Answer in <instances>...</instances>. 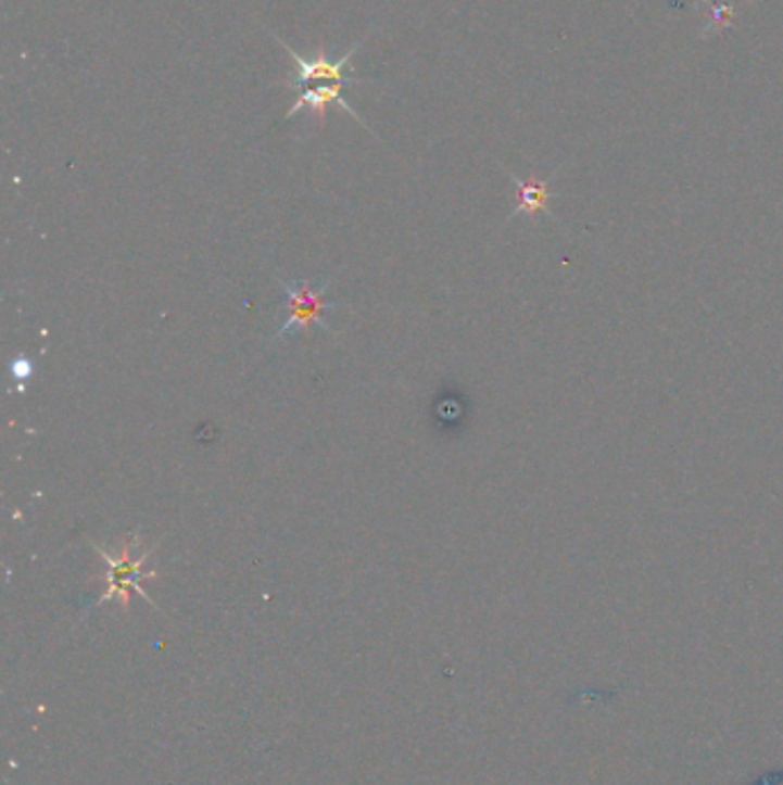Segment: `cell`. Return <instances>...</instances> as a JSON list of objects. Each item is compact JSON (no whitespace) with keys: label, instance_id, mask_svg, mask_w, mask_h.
I'll return each instance as SVG.
<instances>
[{"label":"cell","instance_id":"obj_5","mask_svg":"<svg viewBox=\"0 0 783 785\" xmlns=\"http://www.w3.org/2000/svg\"><path fill=\"white\" fill-rule=\"evenodd\" d=\"M508 177L517 187V207L513 210L510 218L515 216H538V214H547L552 216L550 210V200H552V191H550V179H519L513 173H508Z\"/></svg>","mask_w":783,"mask_h":785},{"label":"cell","instance_id":"obj_2","mask_svg":"<svg viewBox=\"0 0 783 785\" xmlns=\"http://www.w3.org/2000/svg\"><path fill=\"white\" fill-rule=\"evenodd\" d=\"M276 283L286 290L288 294V321L280 327L271 342L283 340L286 335L294 333V331H308L313 327H319L323 331L331 333L333 329L325 321V313L333 308V304L325 299L327 290L331 288V283H323V286H313L311 280H296V283H286V280L276 278Z\"/></svg>","mask_w":783,"mask_h":785},{"label":"cell","instance_id":"obj_7","mask_svg":"<svg viewBox=\"0 0 783 785\" xmlns=\"http://www.w3.org/2000/svg\"><path fill=\"white\" fill-rule=\"evenodd\" d=\"M28 375H30V366L26 364L24 358H16V360H14V377H16V379H18V377L24 379V377H28Z\"/></svg>","mask_w":783,"mask_h":785},{"label":"cell","instance_id":"obj_1","mask_svg":"<svg viewBox=\"0 0 783 785\" xmlns=\"http://www.w3.org/2000/svg\"><path fill=\"white\" fill-rule=\"evenodd\" d=\"M138 545H140L138 531H134V533L125 540V545L119 547L117 552H113V549L106 552L104 547L92 545V547L99 552V556H102L104 562H106V574H104L106 591H104L102 597H99L97 604H104V602H109V599H117L119 607L127 609V607H129V593L134 591V593H138L140 597H143L148 604H152V607H154V602L150 599V595H148L143 588H140V579H156V572H154V570L146 572L143 566L148 562V558L154 554V549L159 547V542H156V545H152L150 549H146V552H140L138 556H134V549H136Z\"/></svg>","mask_w":783,"mask_h":785},{"label":"cell","instance_id":"obj_6","mask_svg":"<svg viewBox=\"0 0 783 785\" xmlns=\"http://www.w3.org/2000/svg\"><path fill=\"white\" fill-rule=\"evenodd\" d=\"M708 5V26L703 30V37L710 35H721L727 28L733 26L735 22V5L733 3H715V0H703Z\"/></svg>","mask_w":783,"mask_h":785},{"label":"cell","instance_id":"obj_4","mask_svg":"<svg viewBox=\"0 0 783 785\" xmlns=\"http://www.w3.org/2000/svg\"><path fill=\"white\" fill-rule=\"evenodd\" d=\"M343 92H345V90H343V84H329V86H323V88L304 90V92H301V97L296 99V102L288 109L286 117L290 119V117L299 115L301 111H308L313 117H317L319 123H323L325 113H327V106H329V104H336L340 111L348 113L350 117H354L361 127H366L364 119H361V117L356 115V111L350 106V102L343 97ZM366 129H368V127H366Z\"/></svg>","mask_w":783,"mask_h":785},{"label":"cell","instance_id":"obj_3","mask_svg":"<svg viewBox=\"0 0 783 785\" xmlns=\"http://www.w3.org/2000/svg\"><path fill=\"white\" fill-rule=\"evenodd\" d=\"M276 42L286 49L288 58L292 60V65L296 67L286 80L283 86L294 90L306 84H315V80H329V84H343V86H356V84H368V78H356L352 76V60L361 47V39L350 47V51L340 58V60H331L325 49H319L313 58H301L292 47H288L283 39H278L276 35H271Z\"/></svg>","mask_w":783,"mask_h":785}]
</instances>
